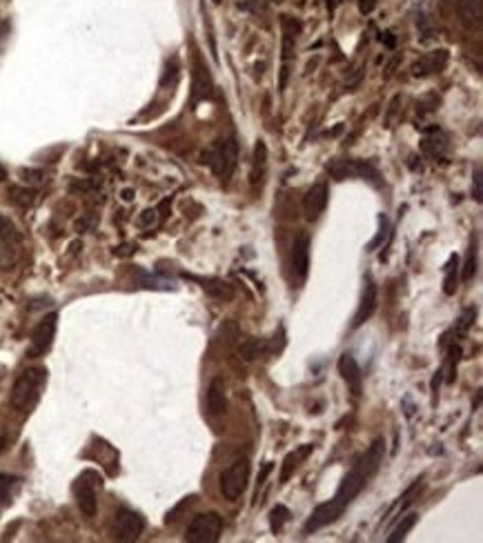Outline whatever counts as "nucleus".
I'll return each instance as SVG.
<instances>
[{
	"mask_svg": "<svg viewBox=\"0 0 483 543\" xmlns=\"http://www.w3.org/2000/svg\"><path fill=\"white\" fill-rule=\"evenodd\" d=\"M383 457H385V441L383 438H376V441L355 461L350 472L343 476V481L336 488L334 497L315 508V512H312V516L303 525V535H312V532H317V530L332 525L334 521L341 519L343 512L352 506V501L368 488L370 479L378 472V468H381V463H383Z\"/></svg>",
	"mask_w": 483,
	"mask_h": 543,
	"instance_id": "nucleus-1",
	"label": "nucleus"
},
{
	"mask_svg": "<svg viewBox=\"0 0 483 543\" xmlns=\"http://www.w3.org/2000/svg\"><path fill=\"white\" fill-rule=\"evenodd\" d=\"M47 383V370L45 368H29L25 370L16 379L14 387H11L9 403L18 412H29L36 401L41 398V392Z\"/></svg>",
	"mask_w": 483,
	"mask_h": 543,
	"instance_id": "nucleus-2",
	"label": "nucleus"
},
{
	"mask_svg": "<svg viewBox=\"0 0 483 543\" xmlns=\"http://www.w3.org/2000/svg\"><path fill=\"white\" fill-rule=\"evenodd\" d=\"M203 163L210 167L212 174L220 180H227L239 163V145L234 138H218L201 154Z\"/></svg>",
	"mask_w": 483,
	"mask_h": 543,
	"instance_id": "nucleus-3",
	"label": "nucleus"
},
{
	"mask_svg": "<svg viewBox=\"0 0 483 543\" xmlns=\"http://www.w3.org/2000/svg\"><path fill=\"white\" fill-rule=\"evenodd\" d=\"M250 483V459L241 457L232 461L227 468L220 472V492L227 501H237Z\"/></svg>",
	"mask_w": 483,
	"mask_h": 543,
	"instance_id": "nucleus-4",
	"label": "nucleus"
},
{
	"mask_svg": "<svg viewBox=\"0 0 483 543\" xmlns=\"http://www.w3.org/2000/svg\"><path fill=\"white\" fill-rule=\"evenodd\" d=\"M223 532V516L218 512L197 514L187 525L185 541L187 543H216Z\"/></svg>",
	"mask_w": 483,
	"mask_h": 543,
	"instance_id": "nucleus-5",
	"label": "nucleus"
},
{
	"mask_svg": "<svg viewBox=\"0 0 483 543\" xmlns=\"http://www.w3.org/2000/svg\"><path fill=\"white\" fill-rule=\"evenodd\" d=\"M328 172L334 180H345V178H363V180H370V183L378 185L381 183V176H378L376 167L365 163V161H355V159H338L332 161L328 165Z\"/></svg>",
	"mask_w": 483,
	"mask_h": 543,
	"instance_id": "nucleus-6",
	"label": "nucleus"
},
{
	"mask_svg": "<svg viewBox=\"0 0 483 543\" xmlns=\"http://www.w3.org/2000/svg\"><path fill=\"white\" fill-rule=\"evenodd\" d=\"M143 530H145V519H143L138 512L129 510V508H121L119 512H116L114 525H112V532H114L116 541L132 543L143 535Z\"/></svg>",
	"mask_w": 483,
	"mask_h": 543,
	"instance_id": "nucleus-7",
	"label": "nucleus"
},
{
	"mask_svg": "<svg viewBox=\"0 0 483 543\" xmlns=\"http://www.w3.org/2000/svg\"><path fill=\"white\" fill-rule=\"evenodd\" d=\"M56 328H58V314L51 312L47 314L41 323L36 326L34 334H32V347H29V356H41L45 354L51 343H54L56 336Z\"/></svg>",
	"mask_w": 483,
	"mask_h": 543,
	"instance_id": "nucleus-8",
	"label": "nucleus"
},
{
	"mask_svg": "<svg viewBox=\"0 0 483 543\" xmlns=\"http://www.w3.org/2000/svg\"><path fill=\"white\" fill-rule=\"evenodd\" d=\"M91 472H83L78 476V481L74 483V495H76V503H78V510H81L85 516H94L96 508H98V499H96V479L89 481Z\"/></svg>",
	"mask_w": 483,
	"mask_h": 543,
	"instance_id": "nucleus-9",
	"label": "nucleus"
},
{
	"mask_svg": "<svg viewBox=\"0 0 483 543\" xmlns=\"http://www.w3.org/2000/svg\"><path fill=\"white\" fill-rule=\"evenodd\" d=\"M290 269H292V276H294L296 283H303L307 279V272H310V236L305 234V232L294 239L292 254H290Z\"/></svg>",
	"mask_w": 483,
	"mask_h": 543,
	"instance_id": "nucleus-10",
	"label": "nucleus"
},
{
	"mask_svg": "<svg viewBox=\"0 0 483 543\" xmlns=\"http://www.w3.org/2000/svg\"><path fill=\"white\" fill-rule=\"evenodd\" d=\"M328 201H330V189L325 183H317L312 189H307V194L303 196V214L307 221L321 218V214L328 208Z\"/></svg>",
	"mask_w": 483,
	"mask_h": 543,
	"instance_id": "nucleus-11",
	"label": "nucleus"
},
{
	"mask_svg": "<svg viewBox=\"0 0 483 543\" xmlns=\"http://www.w3.org/2000/svg\"><path fill=\"white\" fill-rule=\"evenodd\" d=\"M338 374L343 377V381L348 383V390L352 392V396H361L363 392V374L361 368L357 363V358L350 352H343L341 358H338Z\"/></svg>",
	"mask_w": 483,
	"mask_h": 543,
	"instance_id": "nucleus-12",
	"label": "nucleus"
},
{
	"mask_svg": "<svg viewBox=\"0 0 483 543\" xmlns=\"http://www.w3.org/2000/svg\"><path fill=\"white\" fill-rule=\"evenodd\" d=\"M376 303H378L376 286H374V281H372V279H368V281H365L363 296H361L359 309H357V314H355V321H352V330H359L365 321H370V319H372V314L376 312Z\"/></svg>",
	"mask_w": 483,
	"mask_h": 543,
	"instance_id": "nucleus-13",
	"label": "nucleus"
},
{
	"mask_svg": "<svg viewBox=\"0 0 483 543\" xmlns=\"http://www.w3.org/2000/svg\"><path fill=\"white\" fill-rule=\"evenodd\" d=\"M456 14L463 27L479 29L483 25V0H456Z\"/></svg>",
	"mask_w": 483,
	"mask_h": 543,
	"instance_id": "nucleus-14",
	"label": "nucleus"
},
{
	"mask_svg": "<svg viewBox=\"0 0 483 543\" xmlns=\"http://www.w3.org/2000/svg\"><path fill=\"white\" fill-rule=\"evenodd\" d=\"M448 60V51H432V54H425L423 58H419L414 65H412V74L414 76H428V74H435L439 72L443 65H446Z\"/></svg>",
	"mask_w": 483,
	"mask_h": 543,
	"instance_id": "nucleus-15",
	"label": "nucleus"
},
{
	"mask_svg": "<svg viewBox=\"0 0 483 543\" xmlns=\"http://www.w3.org/2000/svg\"><path fill=\"white\" fill-rule=\"evenodd\" d=\"M207 408L212 415H223L227 410V394H225V381L214 379L207 387Z\"/></svg>",
	"mask_w": 483,
	"mask_h": 543,
	"instance_id": "nucleus-16",
	"label": "nucleus"
},
{
	"mask_svg": "<svg viewBox=\"0 0 483 543\" xmlns=\"http://www.w3.org/2000/svg\"><path fill=\"white\" fill-rule=\"evenodd\" d=\"M16 245H18V232L14 223L0 214V252L9 254L16 261Z\"/></svg>",
	"mask_w": 483,
	"mask_h": 543,
	"instance_id": "nucleus-17",
	"label": "nucleus"
},
{
	"mask_svg": "<svg viewBox=\"0 0 483 543\" xmlns=\"http://www.w3.org/2000/svg\"><path fill=\"white\" fill-rule=\"evenodd\" d=\"M421 149H423V154H428L430 159H443L446 156V152H448V138L443 136L439 129H432L425 138H423V143H421Z\"/></svg>",
	"mask_w": 483,
	"mask_h": 543,
	"instance_id": "nucleus-18",
	"label": "nucleus"
},
{
	"mask_svg": "<svg viewBox=\"0 0 483 543\" xmlns=\"http://www.w3.org/2000/svg\"><path fill=\"white\" fill-rule=\"evenodd\" d=\"M192 102L197 105L199 100H205L212 96V79L207 69H203L201 65H197V72H194V85H192Z\"/></svg>",
	"mask_w": 483,
	"mask_h": 543,
	"instance_id": "nucleus-19",
	"label": "nucleus"
},
{
	"mask_svg": "<svg viewBox=\"0 0 483 543\" xmlns=\"http://www.w3.org/2000/svg\"><path fill=\"white\" fill-rule=\"evenodd\" d=\"M312 445H303V448H298L296 452H290V455L285 457V461H283V468H281V483H285L287 479L292 476V472L298 468V461H303L307 455H312Z\"/></svg>",
	"mask_w": 483,
	"mask_h": 543,
	"instance_id": "nucleus-20",
	"label": "nucleus"
},
{
	"mask_svg": "<svg viewBox=\"0 0 483 543\" xmlns=\"http://www.w3.org/2000/svg\"><path fill=\"white\" fill-rule=\"evenodd\" d=\"M270 350V345L265 339H247L239 345V352L245 361H256L260 356H265Z\"/></svg>",
	"mask_w": 483,
	"mask_h": 543,
	"instance_id": "nucleus-21",
	"label": "nucleus"
},
{
	"mask_svg": "<svg viewBox=\"0 0 483 543\" xmlns=\"http://www.w3.org/2000/svg\"><path fill=\"white\" fill-rule=\"evenodd\" d=\"M443 269H446V279H443V292H446L448 296H452L456 292V288H459V286H456V283H459V256L452 254Z\"/></svg>",
	"mask_w": 483,
	"mask_h": 543,
	"instance_id": "nucleus-22",
	"label": "nucleus"
},
{
	"mask_svg": "<svg viewBox=\"0 0 483 543\" xmlns=\"http://www.w3.org/2000/svg\"><path fill=\"white\" fill-rule=\"evenodd\" d=\"M197 281L201 283V288H203V290H207L212 296H216V299H225V301H230L232 296H234L232 286H227V283H223V281H216V279H197Z\"/></svg>",
	"mask_w": 483,
	"mask_h": 543,
	"instance_id": "nucleus-23",
	"label": "nucleus"
},
{
	"mask_svg": "<svg viewBox=\"0 0 483 543\" xmlns=\"http://www.w3.org/2000/svg\"><path fill=\"white\" fill-rule=\"evenodd\" d=\"M416 521H419V514H416V512H410V514H406V516H401V521H399L397 528L392 530V535L388 537V543H399V541L406 539L410 530L416 525Z\"/></svg>",
	"mask_w": 483,
	"mask_h": 543,
	"instance_id": "nucleus-24",
	"label": "nucleus"
},
{
	"mask_svg": "<svg viewBox=\"0 0 483 543\" xmlns=\"http://www.w3.org/2000/svg\"><path fill=\"white\" fill-rule=\"evenodd\" d=\"M265 165H267V147L263 140H258L254 147V170H252V183L260 180V176L265 174Z\"/></svg>",
	"mask_w": 483,
	"mask_h": 543,
	"instance_id": "nucleus-25",
	"label": "nucleus"
},
{
	"mask_svg": "<svg viewBox=\"0 0 483 543\" xmlns=\"http://www.w3.org/2000/svg\"><path fill=\"white\" fill-rule=\"evenodd\" d=\"M20 479L11 474H0V503H11V497L18 490Z\"/></svg>",
	"mask_w": 483,
	"mask_h": 543,
	"instance_id": "nucleus-26",
	"label": "nucleus"
},
{
	"mask_svg": "<svg viewBox=\"0 0 483 543\" xmlns=\"http://www.w3.org/2000/svg\"><path fill=\"white\" fill-rule=\"evenodd\" d=\"M287 521H290V510H287L285 506H281V503H279V506H274L272 512H270V528H272V532L279 535Z\"/></svg>",
	"mask_w": 483,
	"mask_h": 543,
	"instance_id": "nucleus-27",
	"label": "nucleus"
},
{
	"mask_svg": "<svg viewBox=\"0 0 483 543\" xmlns=\"http://www.w3.org/2000/svg\"><path fill=\"white\" fill-rule=\"evenodd\" d=\"M34 196H36V192L34 189H18V187H14L11 189V201L14 203H18V205H32L34 203Z\"/></svg>",
	"mask_w": 483,
	"mask_h": 543,
	"instance_id": "nucleus-28",
	"label": "nucleus"
},
{
	"mask_svg": "<svg viewBox=\"0 0 483 543\" xmlns=\"http://www.w3.org/2000/svg\"><path fill=\"white\" fill-rule=\"evenodd\" d=\"M477 272V250L470 248V254H468V263L463 267V274H461V281H472Z\"/></svg>",
	"mask_w": 483,
	"mask_h": 543,
	"instance_id": "nucleus-29",
	"label": "nucleus"
},
{
	"mask_svg": "<svg viewBox=\"0 0 483 543\" xmlns=\"http://www.w3.org/2000/svg\"><path fill=\"white\" fill-rule=\"evenodd\" d=\"M281 29H283V34L296 36L298 32H301V22L294 20L292 16H281Z\"/></svg>",
	"mask_w": 483,
	"mask_h": 543,
	"instance_id": "nucleus-30",
	"label": "nucleus"
},
{
	"mask_svg": "<svg viewBox=\"0 0 483 543\" xmlns=\"http://www.w3.org/2000/svg\"><path fill=\"white\" fill-rule=\"evenodd\" d=\"M138 227H154L156 223H159V212L156 210H145L140 216H138Z\"/></svg>",
	"mask_w": 483,
	"mask_h": 543,
	"instance_id": "nucleus-31",
	"label": "nucleus"
},
{
	"mask_svg": "<svg viewBox=\"0 0 483 543\" xmlns=\"http://www.w3.org/2000/svg\"><path fill=\"white\" fill-rule=\"evenodd\" d=\"M176 72H178V65H176V60L172 58L167 62V74L163 76V81H161V85H167V83H174L176 81Z\"/></svg>",
	"mask_w": 483,
	"mask_h": 543,
	"instance_id": "nucleus-32",
	"label": "nucleus"
},
{
	"mask_svg": "<svg viewBox=\"0 0 483 543\" xmlns=\"http://www.w3.org/2000/svg\"><path fill=\"white\" fill-rule=\"evenodd\" d=\"M385 232H388V218L385 216H381V229H378V234H376V239L370 243V248L368 250H374L376 245H381V241L385 239Z\"/></svg>",
	"mask_w": 483,
	"mask_h": 543,
	"instance_id": "nucleus-33",
	"label": "nucleus"
},
{
	"mask_svg": "<svg viewBox=\"0 0 483 543\" xmlns=\"http://www.w3.org/2000/svg\"><path fill=\"white\" fill-rule=\"evenodd\" d=\"M472 183H475V192H472V196H475V201H477V203H481V199H483V192H481V170H479V167H477V172H475Z\"/></svg>",
	"mask_w": 483,
	"mask_h": 543,
	"instance_id": "nucleus-34",
	"label": "nucleus"
},
{
	"mask_svg": "<svg viewBox=\"0 0 483 543\" xmlns=\"http://www.w3.org/2000/svg\"><path fill=\"white\" fill-rule=\"evenodd\" d=\"M376 7V0H359V9L361 14H372Z\"/></svg>",
	"mask_w": 483,
	"mask_h": 543,
	"instance_id": "nucleus-35",
	"label": "nucleus"
},
{
	"mask_svg": "<svg viewBox=\"0 0 483 543\" xmlns=\"http://www.w3.org/2000/svg\"><path fill=\"white\" fill-rule=\"evenodd\" d=\"M381 43H385L388 49H395L397 47V38H395L392 32H385V34H381Z\"/></svg>",
	"mask_w": 483,
	"mask_h": 543,
	"instance_id": "nucleus-36",
	"label": "nucleus"
},
{
	"mask_svg": "<svg viewBox=\"0 0 483 543\" xmlns=\"http://www.w3.org/2000/svg\"><path fill=\"white\" fill-rule=\"evenodd\" d=\"M272 468H274V465H272V463H267L265 468L260 470V476H258V485H256V492H258L260 488H263V483H265V479H267V474L272 472ZM254 497H256V495H254Z\"/></svg>",
	"mask_w": 483,
	"mask_h": 543,
	"instance_id": "nucleus-37",
	"label": "nucleus"
},
{
	"mask_svg": "<svg viewBox=\"0 0 483 543\" xmlns=\"http://www.w3.org/2000/svg\"><path fill=\"white\" fill-rule=\"evenodd\" d=\"M123 201H134V189H123Z\"/></svg>",
	"mask_w": 483,
	"mask_h": 543,
	"instance_id": "nucleus-38",
	"label": "nucleus"
},
{
	"mask_svg": "<svg viewBox=\"0 0 483 543\" xmlns=\"http://www.w3.org/2000/svg\"><path fill=\"white\" fill-rule=\"evenodd\" d=\"M5 448H7V436L5 434H0V455L5 452Z\"/></svg>",
	"mask_w": 483,
	"mask_h": 543,
	"instance_id": "nucleus-39",
	"label": "nucleus"
},
{
	"mask_svg": "<svg viewBox=\"0 0 483 543\" xmlns=\"http://www.w3.org/2000/svg\"><path fill=\"white\" fill-rule=\"evenodd\" d=\"M5 178H7V170H5L3 165H0V180H5Z\"/></svg>",
	"mask_w": 483,
	"mask_h": 543,
	"instance_id": "nucleus-40",
	"label": "nucleus"
},
{
	"mask_svg": "<svg viewBox=\"0 0 483 543\" xmlns=\"http://www.w3.org/2000/svg\"><path fill=\"white\" fill-rule=\"evenodd\" d=\"M214 3H220V0H214Z\"/></svg>",
	"mask_w": 483,
	"mask_h": 543,
	"instance_id": "nucleus-41",
	"label": "nucleus"
}]
</instances>
